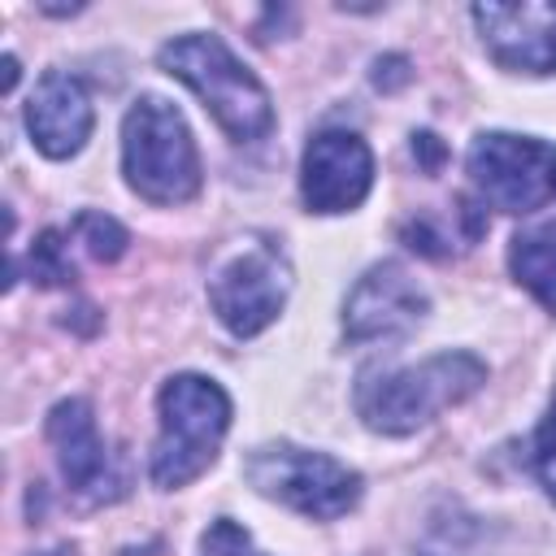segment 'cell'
I'll return each mask as SVG.
<instances>
[{
	"mask_svg": "<svg viewBox=\"0 0 556 556\" xmlns=\"http://www.w3.org/2000/svg\"><path fill=\"white\" fill-rule=\"evenodd\" d=\"M513 278L547 308L556 313V222H539L513 235L508 243Z\"/></svg>",
	"mask_w": 556,
	"mask_h": 556,
	"instance_id": "cell-13",
	"label": "cell"
},
{
	"mask_svg": "<svg viewBox=\"0 0 556 556\" xmlns=\"http://www.w3.org/2000/svg\"><path fill=\"white\" fill-rule=\"evenodd\" d=\"M48 443L56 447L61 478L78 495H87V500H113V495H122L117 460L109 456L87 400L74 395V400L52 404V413H48Z\"/></svg>",
	"mask_w": 556,
	"mask_h": 556,
	"instance_id": "cell-10",
	"label": "cell"
},
{
	"mask_svg": "<svg viewBox=\"0 0 556 556\" xmlns=\"http://www.w3.org/2000/svg\"><path fill=\"white\" fill-rule=\"evenodd\" d=\"M426 317V291L408 278L404 265L382 261L374 265L348 295L343 304V334L365 343V339H387Z\"/></svg>",
	"mask_w": 556,
	"mask_h": 556,
	"instance_id": "cell-11",
	"label": "cell"
},
{
	"mask_svg": "<svg viewBox=\"0 0 556 556\" xmlns=\"http://www.w3.org/2000/svg\"><path fill=\"white\" fill-rule=\"evenodd\" d=\"M200 556H261V552L252 547V534H248L239 521L217 517V521L204 530V539H200Z\"/></svg>",
	"mask_w": 556,
	"mask_h": 556,
	"instance_id": "cell-16",
	"label": "cell"
},
{
	"mask_svg": "<svg viewBox=\"0 0 556 556\" xmlns=\"http://www.w3.org/2000/svg\"><path fill=\"white\" fill-rule=\"evenodd\" d=\"M161 65L204 100V109L213 113V122L230 139L256 143L274 130L269 91L217 35H178V39H169L161 48Z\"/></svg>",
	"mask_w": 556,
	"mask_h": 556,
	"instance_id": "cell-3",
	"label": "cell"
},
{
	"mask_svg": "<svg viewBox=\"0 0 556 556\" xmlns=\"http://www.w3.org/2000/svg\"><path fill=\"white\" fill-rule=\"evenodd\" d=\"M552 191H556V161H552Z\"/></svg>",
	"mask_w": 556,
	"mask_h": 556,
	"instance_id": "cell-19",
	"label": "cell"
},
{
	"mask_svg": "<svg viewBox=\"0 0 556 556\" xmlns=\"http://www.w3.org/2000/svg\"><path fill=\"white\" fill-rule=\"evenodd\" d=\"M122 174L148 204H187L200 191V152L182 113L161 96H139L122 117Z\"/></svg>",
	"mask_w": 556,
	"mask_h": 556,
	"instance_id": "cell-4",
	"label": "cell"
},
{
	"mask_svg": "<svg viewBox=\"0 0 556 556\" xmlns=\"http://www.w3.org/2000/svg\"><path fill=\"white\" fill-rule=\"evenodd\" d=\"M74 235H78V243H83L96 261H117V256L126 252V243H130L126 226L113 222L109 213H78V217H74Z\"/></svg>",
	"mask_w": 556,
	"mask_h": 556,
	"instance_id": "cell-14",
	"label": "cell"
},
{
	"mask_svg": "<svg viewBox=\"0 0 556 556\" xmlns=\"http://www.w3.org/2000/svg\"><path fill=\"white\" fill-rule=\"evenodd\" d=\"M287 291H291V269L274 243H252L235 252L208 278V304L235 339L261 334L282 313Z\"/></svg>",
	"mask_w": 556,
	"mask_h": 556,
	"instance_id": "cell-7",
	"label": "cell"
},
{
	"mask_svg": "<svg viewBox=\"0 0 556 556\" xmlns=\"http://www.w3.org/2000/svg\"><path fill=\"white\" fill-rule=\"evenodd\" d=\"M43 556H70V547H56V552H43Z\"/></svg>",
	"mask_w": 556,
	"mask_h": 556,
	"instance_id": "cell-18",
	"label": "cell"
},
{
	"mask_svg": "<svg viewBox=\"0 0 556 556\" xmlns=\"http://www.w3.org/2000/svg\"><path fill=\"white\" fill-rule=\"evenodd\" d=\"M374 187V152L352 130H321L304 148L300 191L313 213H352Z\"/></svg>",
	"mask_w": 556,
	"mask_h": 556,
	"instance_id": "cell-8",
	"label": "cell"
},
{
	"mask_svg": "<svg viewBox=\"0 0 556 556\" xmlns=\"http://www.w3.org/2000/svg\"><path fill=\"white\" fill-rule=\"evenodd\" d=\"M156 413L161 434L152 443L148 473L161 491H178L217 460L230 430V395L204 374H174L156 395Z\"/></svg>",
	"mask_w": 556,
	"mask_h": 556,
	"instance_id": "cell-2",
	"label": "cell"
},
{
	"mask_svg": "<svg viewBox=\"0 0 556 556\" xmlns=\"http://www.w3.org/2000/svg\"><path fill=\"white\" fill-rule=\"evenodd\" d=\"M30 278H35L39 287H61V282L74 278V265H70L65 243H61L56 230H43V235L35 239V248H30Z\"/></svg>",
	"mask_w": 556,
	"mask_h": 556,
	"instance_id": "cell-15",
	"label": "cell"
},
{
	"mask_svg": "<svg viewBox=\"0 0 556 556\" xmlns=\"http://www.w3.org/2000/svg\"><path fill=\"white\" fill-rule=\"evenodd\" d=\"M552 161L556 152L543 139L491 130L469 143V178L482 195V204L500 213H530L552 191Z\"/></svg>",
	"mask_w": 556,
	"mask_h": 556,
	"instance_id": "cell-6",
	"label": "cell"
},
{
	"mask_svg": "<svg viewBox=\"0 0 556 556\" xmlns=\"http://www.w3.org/2000/svg\"><path fill=\"white\" fill-rule=\"evenodd\" d=\"M473 22L495 65L521 74H556V0L473 4Z\"/></svg>",
	"mask_w": 556,
	"mask_h": 556,
	"instance_id": "cell-9",
	"label": "cell"
},
{
	"mask_svg": "<svg viewBox=\"0 0 556 556\" xmlns=\"http://www.w3.org/2000/svg\"><path fill=\"white\" fill-rule=\"evenodd\" d=\"M91 126H96V109H91L87 87L65 70H43V78L35 83L30 104H26L30 143L43 156L65 161L91 139Z\"/></svg>",
	"mask_w": 556,
	"mask_h": 556,
	"instance_id": "cell-12",
	"label": "cell"
},
{
	"mask_svg": "<svg viewBox=\"0 0 556 556\" xmlns=\"http://www.w3.org/2000/svg\"><path fill=\"white\" fill-rule=\"evenodd\" d=\"M486 382V365L473 352H439L421 365L374 369L356 387V413L378 434H413L443 408H456Z\"/></svg>",
	"mask_w": 556,
	"mask_h": 556,
	"instance_id": "cell-1",
	"label": "cell"
},
{
	"mask_svg": "<svg viewBox=\"0 0 556 556\" xmlns=\"http://www.w3.org/2000/svg\"><path fill=\"white\" fill-rule=\"evenodd\" d=\"M534 473H539V482L547 486V495L556 500V413L539 426V434H534Z\"/></svg>",
	"mask_w": 556,
	"mask_h": 556,
	"instance_id": "cell-17",
	"label": "cell"
},
{
	"mask_svg": "<svg viewBox=\"0 0 556 556\" xmlns=\"http://www.w3.org/2000/svg\"><path fill=\"white\" fill-rule=\"evenodd\" d=\"M243 478L261 495L287 504L313 521H334V517L352 513L361 500V473L356 469H348L343 460H334L326 452H308L295 443L256 447L243 465Z\"/></svg>",
	"mask_w": 556,
	"mask_h": 556,
	"instance_id": "cell-5",
	"label": "cell"
}]
</instances>
